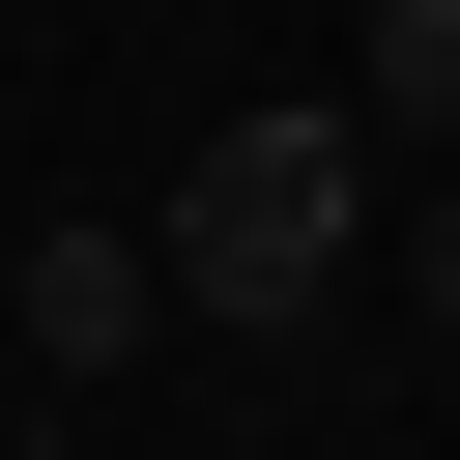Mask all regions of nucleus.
<instances>
[{
    "mask_svg": "<svg viewBox=\"0 0 460 460\" xmlns=\"http://www.w3.org/2000/svg\"><path fill=\"white\" fill-rule=\"evenodd\" d=\"M144 230H172V288H201L230 345H288V316L374 259V115H345V86H316V115H230V144H201Z\"/></svg>",
    "mask_w": 460,
    "mask_h": 460,
    "instance_id": "f257e3e1",
    "label": "nucleus"
},
{
    "mask_svg": "<svg viewBox=\"0 0 460 460\" xmlns=\"http://www.w3.org/2000/svg\"><path fill=\"white\" fill-rule=\"evenodd\" d=\"M0 316H29L58 374H115V345L172 316V230H29V259H0Z\"/></svg>",
    "mask_w": 460,
    "mask_h": 460,
    "instance_id": "f03ea898",
    "label": "nucleus"
},
{
    "mask_svg": "<svg viewBox=\"0 0 460 460\" xmlns=\"http://www.w3.org/2000/svg\"><path fill=\"white\" fill-rule=\"evenodd\" d=\"M345 115H374V144H460V0H374V58H345Z\"/></svg>",
    "mask_w": 460,
    "mask_h": 460,
    "instance_id": "7ed1b4c3",
    "label": "nucleus"
},
{
    "mask_svg": "<svg viewBox=\"0 0 460 460\" xmlns=\"http://www.w3.org/2000/svg\"><path fill=\"white\" fill-rule=\"evenodd\" d=\"M431 345H460V201H431Z\"/></svg>",
    "mask_w": 460,
    "mask_h": 460,
    "instance_id": "20e7f679",
    "label": "nucleus"
}]
</instances>
